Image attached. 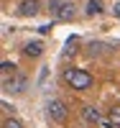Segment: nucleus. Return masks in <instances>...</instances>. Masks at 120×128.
<instances>
[{
	"label": "nucleus",
	"mask_w": 120,
	"mask_h": 128,
	"mask_svg": "<svg viewBox=\"0 0 120 128\" xmlns=\"http://www.w3.org/2000/svg\"><path fill=\"white\" fill-rule=\"evenodd\" d=\"M64 82L69 84L72 90H79V92H84V90H90L92 84H95V77L87 69H77V67H69V69H64Z\"/></svg>",
	"instance_id": "1"
},
{
	"label": "nucleus",
	"mask_w": 120,
	"mask_h": 128,
	"mask_svg": "<svg viewBox=\"0 0 120 128\" xmlns=\"http://www.w3.org/2000/svg\"><path fill=\"white\" fill-rule=\"evenodd\" d=\"M46 110H49V118L54 120V123H64L67 120V105H64L61 100H49V105H46Z\"/></svg>",
	"instance_id": "2"
},
{
	"label": "nucleus",
	"mask_w": 120,
	"mask_h": 128,
	"mask_svg": "<svg viewBox=\"0 0 120 128\" xmlns=\"http://www.w3.org/2000/svg\"><path fill=\"white\" fill-rule=\"evenodd\" d=\"M3 90H5V92H23V90H26V77H23V74L3 77Z\"/></svg>",
	"instance_id": "3"
},
{
	"label": "nucleus",
	"mask_w": 120,
	"mask_h": 128,
	"mask_svg": "<svg viewBox=\"0 0 120 128\" xmlns=\"http://www.w3.org/2000/svg\"><path fill=\"white\" fill-rule=\"evenodd\" d=\"M38 10H41V3H38V0H20V5H18V16H23V18H33V16H38Z\"/></svg>",
	"instance_id": "4"
},
{
	"label": "nucleus",
	"mask_w": 120,
	"mask_h": 128,
	"mask_svg": "<svg viewBox=\"0 0 120 128\" xmlns=\"http://www.w3.org/2000/svg\"><path fill=\"white\" fill-rule=\"evenodd\" d=\"M82 118H84V123H90V126L102 123V115H100V110H97L95 105H84V108H82Z\"/></svg>",
	"instance_id": "5"
},
{
	"label": "nucleus",
	"mask_w": 120,
	"mask_h": 128,
	"mask_svg": "<svg viewBox=\"0 0 120 128\" xmlns=\"http://www.w3.org/2000/svg\"><path fill=\"white\" fill-rule=\"evenodd\" d=\"M74 16H77V5H74L72 0H67V3H64V8L59 10V16H56V18H59V20H72Z\"/></svg>",
	"instance_id": "6"
},
{
	"label": "nucleus",
	"mask_w": 120,
	"mask_h": 128,
	"mask_svg": "<svg viewBox=\"0 0 120 128\" xmlns=\"http://www.w3.org/2000/svg\"><path fill=\"white\" fill-rule=\"evenodd\" d=\"M23 54H26V56H31V59L41 56V54H43V44H41V41H28L26 49H23Z\"/></svg>",
	"instance_id": "7"
},
{
	"label": "nucleus",
	"mask_w": 120,
	"mask_h": 128,
	"mask_svg": "<svg viewBox=\"0 0 120 128\" xmlns=\"http://www.w3.org/2000/svg\"><path fill=\"white\" fill-rule=\"evenodd\" d=\"M102 0H87V8H84V13L90 16V18H95V16H100L102 13Z\"/></svg>",
	"instance_id": "8"
},
{
	"label": "nucleus",
	"mask_w": 120,
	"mask_h": 128,
	"mask_svg": "<svg viewBox=\"0 0 120 128\" xmlns=\"http://www.w3.org/2000/svg\"><path fill=\"white\" fill-rule=\"evenodd\" d=\"M77 46H79V41H77V38L72 36V38L67 41V49H64V56H72V54H77Z\"/></svg>",
	"instance_id": "9"
},
{
	"label": "nucleus",
	"mask_w": 120,
	"mask_h": 128,
	"mask_svg": "<svg viewBox=\"0 0 120 128\" xmlns=\"http://www.w3.org/2000/svg\"><path fill=\"white\" fill-rule=\"evenodd\" d=\"M15 69H18V67H15V64H10V62H3V67H0L3 77H13V74H18Z\"/></svg>",
	"instance_id": "10"
},
{
	"label": "nucleus",
	"mask_w": 120,
	"mask_h": 128,
	"mask_svg": "<svg viewBox=\"0 0 120 128\" xmlns=\"http://www.w3.org/2000/svg\"><path fill=\"white\" fill-rule=\"evenodd\" d=\"M64 3H67V0H49V10H51V16H59V10L64 8Z\"/></svg>",
	"instance_id": "11"
},
{
	"label": "nucleus",
	"mask_w": 120,
	"mask_h": 128,
	"mask_svg": "<svg viewBox=\"0 0 120 128\" xmlns=\"http://www.w3.org/2000/svg\"><path fill=\"white\" fill-rule=\"evenodd\" d=\"M110 120H113L115 128H120V105H113L110 108Z\"/></svg>",
	"instance_id": "12"
},
{
	"label": "nucleus",
	"mask_w": 120,
	"mask_h": 128,
	"mask_svg": "<svg viewBox=\"0 0 120 128\" xmlns=\"http://www.w3.org/2000/svg\"><path fill=\"white\" fill-rule=\"evenodd\" d=\"M3 128H23V123H20L18 118H5V123H3Z\"/></svg>",
	"instance_id": "13"
},
{
	"label": "nucleus",
	"mask_w": 120,
	"mask_h": 128,
	"mask_svg": "<svg viewBox=\"0 0 120 128\" xmlns=\"http://www.w3.org/2000/svg\"><path fill=\"white\" fill-rule=\"evenodd\" d=\"M113 10H115V16L120 18V3H115V8H113Z\"/></svg>",
	"instance_id": "14"
}]
</instances>
